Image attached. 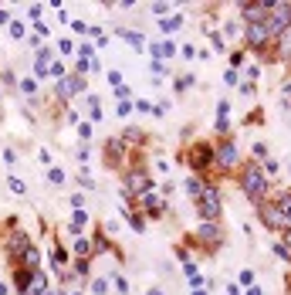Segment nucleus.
Masks as SVG:
<instances>
[{
	"label": "nucleus",
	"mask_w": 291,
	"mask_h": 295,
	"mask_svg": "<svg viewBox=\"0 0 291 295\" xmlns=\"http://www.w3.org/2000/svg\"><path fill=\"white\" fill-rule=\"evenodd\" d=\"M126 183H129V190H132V194H149V187H152L146 173H129V180H126Z\"/></svg>",
	"instance_id": "obj_10"
},
{
	"label": "nucleus",
	"mask_w": 291,
	"mask_h": 295,
	"mask_svg": "<svg viewBox=\"0 0 291 295\" xmlns=\"http://www.w3.org/2000/svg\"><path fill=\"white\" fill-rule=\"evenodd\" d=\"M27 278H31V272H17V278H14V285H17V289L24 292V289H27Z\"/></svg>",
	"instance_id": "obj_23"
},
{
	"label": "nucleus",
	"mask_w": 291,
	"mask_h": 295,
	"mask_svg": "<svg viewBox=\"0 0 291 295\" xmlns=\"http://www.w3.org/2000/svg\"><path fill=\"white\" fill-rule=\"evenodd\" d=\"M149 295H163V292H159V289H152V292H149Z\"/></svg>",
	"instance_id": "obj_32"
},
{
	"label": "nucleus",
	"mask_w": 291,
	"mask_h": 295,
	"mask_svg": "<svg viewBox=\"0 0 291 295\" xmlns=\"http://www.w3.org/2000/svg\"><path fill=\"white\" fill-rule=\"evenodd\" d=\"M193 295H207V292H203V289H193Z\"/></svg>",
	"instance_id": "obj_31"
},
{
	"label": "nucleus",
	"mask_w": 291,
	"mask_h": 295,
	"mask_svg": "<svg viewBox=\"0 0 291 295\" xmlns=\"http://www.w3.org/2000/svg\"><path fill=\"white\" fill-rule=\"evenodd\" d=\"M7 183H10V190H14V194H27V187H24V180H20V177H10Z\"/></svg>",
	"instance_id": "obj_20"
},
{
	"label": "nucleus",
	"mask_w": 291,
	"mask_h": 295,
	"mask_svg": "<svg viewBox=\"0 0 291 295\" xmlns=\"http://www.w3.org/2000/svg\"><path fill=\"white\" fill-rule=\"evenodd\" d=\"M48 180H51V183H58V187H61V183H65V170H58V166H55V170H51V173H48Z\"/></svg>",
	"instance_id": "obj_22"
},
{
	"label": "nucleus",
	"mask_w": 291,
	"mask_h": 295,
	"mask_svg": "<svg viewBox=\"0 0 291 295\" xmlns=\"http://www.w3.org/2000/svg\"><path fill=\"white\" fill-rule=\"evenodd\" d=\"M268 41H271V34H268L264 20H261V24H247V44H251V48H264Z\"/></svg>",
	"instance_id": "obj_5"
},
{
	"label": "nucleus",
	"mask_w": 291,
	"mask_h": 295,
	"mask_svg": "<svg viewBox=\"0 0 291 295\" xmlns=\"http://www.w3.org/2000/svg\"><path fill=\"white\" fill-rule=\"evenodd\" d=\"M20 88H24L27 95H34V92H37V85H34V78H24V81H20Z\"/></svg>",
	"instance_id": "obj_24"
},
{
	"label": "nucleus",
	"mask_w": 291,
	"mask_h": 295,
	"mask_svg": "<svg viewBox=\"0 0 291 295\" xmlns=\"http://www.w3.org/2000/svg\"><path fill=\"white\" fill-rule=\"evenodd\" d=\"M129 224H132L136 231H143V227H146V224H143V217H136V214H129Z\"/></svg>",
	"instance_id": "obj_28"
},
{
	"label": "nucleus",
	"mask_w": 291,
	"mask_h": 295,
	"mask_svg": "<svg viewBox=\"0 0 291 295\" xmlns=\"http://www.w3.org/2000/svg\"><path fill=\"white\" fill-rule=\"evenodd\" d=\"M197 237H200L203 244H210V248H217L220 241H223V231H220L217 224H200V227H197Z\"/></svg>",
	"instance_id": "obj_6"
},
{
	"label": "nucleus",
	"mask_w": 291,
	"mask_h": 295,
	"mask_svg": "<svg viewBox=\"0 0 291 295\" xmlns=\"http://www.w3.org/2000/svg\"><path fill=\"white\" fill-rule=\"evenodd\" d=\"M74 251H78V255H88V251H91V244H88V241H85V237H81V241H78V244H74Z\"/></svg>",
	"instance_id": "obj_26"
},
{
	"label": "nucleus",
	"mask_w": 291,
	"mask_h": 295,
	"mask_svg": "<svg viewBox=\"0 0 291 295\" xmlns=\"http://www.w3.org/2000/svg\"><path fill=\"white\" fill-rule=\"evenodd\" d=\"M48 68H51V51L37 48V75H48Z\"/></svg>",
	"instance_id": "obj_13"
},
{
	"label": "nucleus",
	"mask_w": 291,
	"mask_h": 295,
	"mask_svg": "<svg viewBox=\"0 0 291 295\" xmlns=\"http://www.w3.org/2000/svg\"><path fill=\"white\" fill-rule=\"evenodd\" d=\"M0 24H7V14H3V10H0Z\"/></svg>",
	"instance_id": "obj_30"
},
{
	"label": "nucleus",
	"mask_w": 291,
	"mask_h": 295,
	"mask_svg": "<svg viewBox=\"0 0 291 295\" xmlns=\"http://www.w3.org/2000/svg\"><path fill=\"white\" fill-rule=\"evenodd\" d=\"M152 55L156 58H173L176 55V44L173 41H159V44H152Z\"/></svg>",
	"instance_id": "obj_12"
},
{
	"label": "nucleus",
	"mask_w": 291,
	"mask_h": 295,
	"mask_svg": "<svg viewBox=\"0 0 291 295\" xmlns=\"http://www.w3.org/2000/svg\"><path fill=\"white\" fill-rule=\"evenodd\" d=\"M91 292H95V295H105V292H109V282H105V278H95V282H91Z\"/></svg>",
	"instance_id": "obj_21"
},
{
	"label": "nucleus",
	"mask_w": 291,
	"mask_h": 295,
	"mask_svg": "<svg viewBox=\"0 0 291 295\" xmlns=\"http://www.w3.org/2000/svg\"><path fill=\"white\" fill-rule=\"evenodd\" d=\"M143 200H146V207H149L152 214H163V200H159L156 194H143Z\"/></svg>",
	"instance_id": "obj_16"
},
{
	"label": "nucleus",
	"mask_w": 291,
	"mask_h": 295,
	"mask_svg": "<svg viewBox=\"0 0 291 295\" xmlns=\"http://www.w3.org/2000/svg\"><path fill=\"white\" fill-rule=\"evenodd\" d=\"M78 136H81V139H91V122H81V126H78Z\"/></svg>",
	"instance_id": "obj_25"
},
{
	"label": "nucleus",
	"mask_w": 291,
	"mask_h": 295,
	"mask_svg": "<svg viewBox=\"0 0 291 295\" xmlns=\"http://www.w3.org/2000/svg\"><path fill=\"white\" fill-rule=\"evenodd\" d=\"M180 24H183V17H180V14H176V17H166V20H159V27H163L166 34H169V31H176Z\"/></svg>",
	"instance_id": "obj_18"
},
{
	"label": "nucleus",
	"mask_w": 291,
	"mask_h": 295,
	"mask_svg": "<svg viewBox=\"0 0 291 295\" xmlns=\"http://www.w3.org/2000/svg\"><path fill=\"white\" fill-rule=\"evenodd\" d=\"M74 295H81V292H74Z\"/></svg>",
	"instance_id": "obj_35"
},
{
	"label": "nucleus",
	"mask_w": 291,
	"mask_h": 295,
	"mask_svg": "<svg viewBox=\"0 0 291 295\" xmlns=\"http://www.w3.org/2000/svg\"><path fill=\"white\" fill-rule=\"evenodd\" d=\"M48 292V278H44V272L37 268V272H31V278H27V289L24 295H44Z\"/></svg>",
	"instance_id": "obj_8"
},
{
	"label": "nucleus",
	"mask_w": 291,
	"mask_h": 295,
	"mask_svg": "<svg viewBox=\"0 0 291 295\" xmlns=\"http://www.w3.org/2000/svg\"><path fill=\"white\" fill-rule=\"evenodd\" d=\"M109 85H112V88H119V85H122V75L112 72V75H109Z\"/></svg>",
	"instance_id": "obj_27"
},
{
	"label": "nucleus",
	"mask_w": 291,
	"mask_h": 295,
	"mask_svg": "<svg viewBox=\"0 0 291 295\" xmlns=\"http://www.w3.org/2000/svg\"><path fill=\"white\" fill-rule=\"evenodd\" d=\"M203 187H207V183H203L200 177H193V180H186V190H190V197H193V200H197V197L203 194Z\"/></svg>",
	"instance_id": "obj_15"
},
{
	"label": "nucleus",
	"mask_w": 291,
	"mask_h": 295,
	"mask_svg": "<svg viewBox=\"0 0 291 295\" xmlns=\"http://www.w3.org/2000/svg\"><path fill=\"white\" fill-rule=\"evenodd\" d=\"M247 295H261V289H257V285H251V292H247Z\"/></svg>",
	"instance_id": "obj_29"
},
{
	"label": "nucleus",
	"mask_w": 291,
	"mask_h": 295,
	"mask_svg": "<svg viewBox=\"0 0 291 295\" xmlns=\"http://www.w3.org/2000/svg\"><path fill=\"white\" fill-rule=\"evenodd\" d=\"M197 211H200V217H203V224H217V217H220V194H217V187H203V194L197 197Z\"/></svg>",
	"instance_id": "obj_1"
},
{
	"label": "nucleus",
	"mask_w": 291,
	"mask_h": 295,
	"mask_svg": "<svg viewBox=\"0 0 291 295\" xmlns=\"http://www.w3.org/2000/svg\"><path fill=\"white\" fill-rule=\"evenodd\" d=\"M44 295H51V292H44Z\"/></svg>",
	"instance_id": "obj_34"
},
{
	"label": "nucleus",
	"mask_w": 291,
	"mask_h": 295,
	"mask_svg": "<svg viewBox=\"0 0 291 295\" xmlns=\"http://www.w3.org/2000/svg\"><path fill=\"white\" fill-rule=\"evenodd\" d=\"M217 163L223 170H230V166L237 163V146H234V143H223V146L217 149Z\"/></svg>",
	"instance_id": "obj_9"
},
{
	"label": "nucleus",
	"mask_w": 291,
	"mask_h": 295,
	"mask_svg": "<svg viewBox=\"0 0 291 295\" xmlns=\"http://www.w3.org/2000/svg\"><path fill=\"white\" fill-rule=\"evenodd\" d=\"M27 248H31V237H27L24 231H14V234L7 237V255H10V258H24Z\"/></svg>",
	"instance_id": "obj_3"
},
{
	"label": "nucleus",
	"mask_w": 291,
	"mask_h": 295,
	"mask_svg": "<svg viewBox=\"0 0 291 295\" xmlns=\"http://www.w3.org/2000/svg\"><path fill=\"white\" fill-rule=\"evenodd\" d=\"M0 295H7V289H3V285H0Z\"/></svg>",
	"instance_id": "obj_33"
},
{
	"label": "nucleus",
	"mask_w": 291,
	"mask_h": 295,
	"mask_svg": "<svg viewBox=\"0 0 291 295\" xmlns=\"http://www.w3.org/2000/svg\"><path fill=\"white\" fill-rule=\"evenodd\" d=\"M119 38H126V41H129V44H132L136 51H143V48H146L143 34H136V31H119Z\"/></svg>",
	"instance_id": "obj_14"
},
{
	"label": "nucleus",
	"mask_w": 291,
	"mask_h": 295,
	"mask_svg": "<svg viewBox=\"0 0 291 295\" xmlns=\"http://www.w3.org/2000/svg\"><path fill=\"white\" fill-rule=\"evenodd\" d=\"M190 163H193L197 170H200V166H207V163H210V146H203V143H200V146L190 153Z\"/></svg>",
	"instance_id": "obj_11"
},
{
	"label": "nucleus",
	"mask_w": 291,
	"mask_h": 295,
	"mask_svg": "<svg viewBox=\"0 0 291 295\" xmlns=\"http://www.w3.org/2000/svg\"><path fill=\"white\" fill-rule=\"evenodd\" d=\"M244 194H247L254 204L264 200V194H268V177H264L257 166H247V170H244Z\"/></svg>",
	"instance_id": "obj_2"
},
{
	"label": "nucleus",
	"mask_w": 291,
	"mask_h": 295,
	"mask_svg": "<svg viewBox=\"0 0 291 295\" xmlns=\"http://www.w3.org/2000/svg\"><path fill=\"white\" fill-rule=\"evenodd\" d=\"M88 221V214H85V211H81V207H74V217H72V234H78V231H81V224Z\"/></svg>",
	"instance_id": "obj_17"
},
{
	"label": "nucleus",
	"mask_w": 291,
	"mask_h": 295,
	"mask_svg": "<svg viewBox=\"0 0 291 295\" xmlns=\"http://www.w3.org/2000/svg\"><path fill=\"white\" fill-rule=\"evenodd\" d=\"M81 88H85V78H81V75H65V78L58 81V95H61V98H72Z\"/></svg>",
	"instance_id": "obj_4"
},
{
	"label": "nucleus",
	"mask_w": 291,
	"mask_h": 295,
	"mask_svg": "<svg viewBox=\"0 0 291 295\" xmlns=\"http://www.w3.org/2000/svg\"><path fill=\"white\" fill-rule=\"evenodd\" d=\"M261 217L271 227H281V234H288V214H281L278 207H261Z\"/></svg>",
	"instance_id": "obj_7"
},
{
	"label": "nucleus",
	"mask_w": 291,
	"mask_h": 295,
	"mask_svg": "<svg viewBox=\"0 0 291 295\" xmlns=\"http://www.w3.org/2000/svg\"><path fill=\"white\" fill-rule=\"evenodd\" d=\"M274 251H278V258H281V261H288V258H291V255H288V234H281V241L274 244Z\"/></svg>",
	"instance_id": "obj_19"
}]
</instances>
